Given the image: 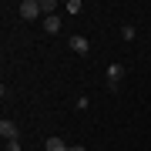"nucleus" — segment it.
Wrapping results in <instances>:
<instances>
[{
  "instance_id": "nucleus-1",
  "label": "nucleus",
  "mask_w": 151,
  "mask_h": 151,
  "mask_svg": "<svg viewBox=\"0 0 151 151\" xmlns=\"http://www.w3.org/2000/svg\"><path fill=\"white\" fill-rule=\"evenodd\" d=\"M17 14H20V20H37V17H44L40 0H24V4L17 7Z\"/></svg>"
},
{
  "instance_id": "nucleus-2",
  "label": "nucleus",
  "mask_w": 151,
  "mask_h": 151,
  "mask_svg": "<svg viewBox=\"0 0 151 151\" xmlns=\"http://www.w3.org/2000/svg\"><path fill=\"white\" fill-rule=\"evenodd\" d=\"M121 81H124V64H111V67H108V87H111V91H118Z\"/></svg>"
},
{
  "instance_id": "nucleus-3",
  "label": "nucleus",
  "mask_w": 151,
  "mask_h": 151,
  "mask_svg": "<svg viewBox=\"0 0 151 151\" xmlns=\"http://www.w3.org/2000/svg\"><path fill=\"white\" fill-rule=\"evenodd\" d=\"M67 44H70V50H74V54H87V50H91V40H87L84 34H74Z\"/></svg>"
},
{
  "instance_id": "nucleus-4",
  "label": "nucleus",
  "mask_w": 151,
  "mask_h": 151,
  "mask_svg": "<svg viewBox=\"0 0 151 151\" xmlns=\"http://www.w3.org/2000/svg\"><path fill=\"white\" fill-rule=\"evenodd\" d=\"M0 134H4V141H14V138H20V128H17L10 118H4L0 121Z\"/></svg>"
},
{
  "instance_id": "nucleus-5",
  "label": "nucleus",
  "mask_w": 151,
  "mask_h": 151,
  "mask_svg": "<svg viewBox=\"0 0 151 151\" xmlns=\"http://www.w3.org/2000/svg\"><path fill=\"white\" fill-rule=\"evenodd\" d=\"M70 145H64V141H60V138H47V141H44V151H67Z\"/></svg>"
},
{
  "instance_id": "nucleus-6",
  "label": "nucleus",
  "mask_w": 151,
  "mask_h": 151,
  "mask_svg": "<svg viewBox=\"0 0 151 151\" xmlns=\"http://www.w3.org/2000/svg\"><path fill=\"white\" fill-rule=\"evenodd\" d=\"M44 30H47V34H57L60 30V17L54 14V17H44Z\"/></svg>"
},
{
  "instance_id": "nucleus-7",
  "label": "nucleus",
  "mask_w": 151,
  "mask_h": 151,
  "mask_svg": "<svg viewBox=\"0 0 151 151\" xmlns=\"http://www.w3.org/2000/svg\"><path fill=\"white\" fill-rule=\"evenodd\" d=\"M40 10H44V17H54V10H57V0H40Z\"/></svg>"
},
{
  "instance_id": "nucleus-8",
  "label": "nucleus",
  "mask_w": 151,
  "mask_h": 151,
  "mask_svg": "<svg viewBox=\"0 0 151 151\" xmlns=\"http://www.w3.org/2000/svg\"><path fill=\"white\" fill-rule=\"evenodd\" d=\"M64 10H67V14H81V10H84V4H81V0H67Z\"/></svg>"
},
{
  "instance_id": "nucleus-9",
  "label": "nucleus",
  "mask_w": 151,
  "mask_h": 151,
  "mask_svg": "<svg viewBox=\"0 0 151 151\" xmlns=\"http://www.w3.org/2000/svg\"><path fill=\"white\" fill-rule=\"evenodd\" d=\"M134 24H124V27H121V40H134Z\"/></svg>"
},
{
  "instance_id": "nucleus-10",
  "label": "nucleus",
  "mask_w": 151,
  "mask_h": 151,
  "mask_svg": "<svg viewBox=\"0 0 151 151\" xmlns=\"http://www.w3.org/2000/svg\"><path fill=\"white\" fill-rule=\"evenodd\" d=\"M4 151H20V138H14V141H4Z\"/></svg>"
},
{
  "instance_id": "nucleus-11",
  "label": "nucleus",
  "mask_w": 151,
  "mask_h": 151,
  "mask_svg": "<svg viewBox=\"0 0 151 151\" xmlns=\"http://www.w3.org/2000/svg\"><path fill=\"white\" fill-rule=\"evenodd\" d=\"M67 151H87V148H81V145H70V148H67Z\"/></svg>"
}]
</instances>
